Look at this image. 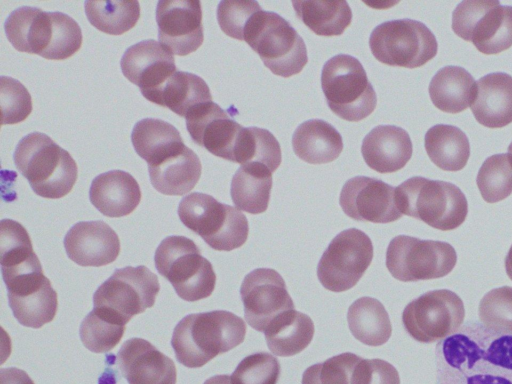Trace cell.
Here are the masks:
<instances>
[{"mask_svg": "<svg viewBox=\"0 0 512 384\" xmlns=\"http://www.w3.org/2000/svg\"><path fill=\"white\" fill-rule=\"evenodd\" d=\"M125 325L93 308L81 322L79 334L83 345L94 353H106L117 346L123 337Z\"/></svg>", "mask_w": 512, "mask_h": 384, "instance_id": "ab89813d", "label": "cell"}, {"mask_svg": "<svg viewBox=\"0 0 512 384\" xmlns=\"http://www.w3.org/2000/svg\"><path fill=\"white\" fill-rule=\"evenodd\" d=\"M396 202L402 214L442 231L456 229L468 214V202L459 187L421 176L411 177L396 188Z\"/></svg>", "mask_w": 512, "mask_h": 384, "instance_id": "277c9868", "label": "cell"}, {"mask_svg": "<svg viewBox=\"0 0 512 384\" xmlns=\"http://www.w3.org/2000/svg\"><path fill=\"white\" fill-rule=\"evenodd\" d=\"M452 30L483 54H498L512 46V6L498 0L460 2L452 13Z\"/></svg>", "mask_w": 512, "mask_h": 384, "instance_id": "8fae6325", "label": "cell"}, {"mask_svg": "<svg viewBox=\"0 0 512 384\" xmlns=\"http://www.w3.org/2000/svg\"><path fill=\"white\" fill-rule=\"evenodd\" d=\"M120 67L147 100L177 71L172 53L152 39L130 46L121 58Z\"/></svg>", "mask_w": 512, "mask_h": 384, "instance_id": "ffe728a7", "label": "cell"}, {"mask_svg": "<svg viewBox=\"0 0 512 384\" xmlns=\"http://www.w3.org/2000/svg\"><path fill=\"white\" fill-rule=\"evenodd\" d=\"M84 7L90 24L110 35L127 32L140 18L138 1H85Z\"/></svg>", "mask_w": 512, "mask_h": 384, "instance_id": "8d00e7d4", "label": "cell"}, {"mask_svg": "<svg viewBox=\"0 0 512 384\" xmlns=\"http://www.w3.org/2000/svg\"><path fill=\"white\" fill-rule=\"evenodd\" d=\"M131 142L148 166L160 163L185 147L179 131L172 124L155 118L138 121L133 127Z\"/></svg>", "mask_w": 512, "mask_h": 384, "instance_id": "f1b7e54d", "label": "cell"}, {"mask_svg": "<svg viewBox=\"0 0 512 384\" xmlns=\"http://www.w3.org/2000/svg\"><path fill=\"white\" fill-rule=\"evenodd\" d=\"M272 189V172L263 164L241 165L232 177L230 195L236 208L250 214L267 210Z\"/></svg>", "mask_w": 512, "mask_h": 384, "instance_id": "1f68e13d", "label": "cell"}, {"mask_svg": "<svg viewBox=\"0 0 512 384\" xmlns=\"http://www.w3.org/2000/svg\"><path fill=\"white\" fill-rule=\"evenodd\" d=\"M148 101L185 117L197 105L212 101V95L201 77L177 70Z\"/></svg>", "mask_w": 512, "mask_h": 384, "instance_id": "d6a6232c", "label": "cell"}, {"mask_svg": "<svg viewBox=\"0 0 512 384\" xmlns=\"http://www.w3.org/2000/svg\"><path fill=\"white\" fill-rule=\"evenodd\" d=\"M0 104L2 125L24 121L32 112V98L26 87L18 80L0 77Z\"/></svg>", "mask_w": 512, "mask_h": 384, "instance_id": "f6af8a7d", "label": "cell"}, {"mask_svg": "<svg viewBox=\"0 0 512 384\" xmlns=\"http://www.w3.org/2000/svg\"><path fill=\"white\" fill-rule=\"evenodd\" d=\"M456 262V251L449 243L408 235L394 237L386 251L388 271L402 282L444 277L454 269Z\"/></svg>", "mask_w": 512, "mask_h": 384, "instance_id": "7c38bea8", "label": "cell"}, {"mask_svg": "<svg viewBox=\"0 0 512 384\" xmlns=\"http://www.w3.org/2000/svg\"><path fill=\"white\" fill-rule=\"evenodd\" d=\"M82 45V32L78 23L62 12H53V35L43 58L64 60L75 54Z\"/></svg>", "mask_w": 512, "mask_h": 384, "instance_id": "ee69618b", "label": "cell"}, {"mask_svg": "<svg viewBox=\"0 0 512 384\" xmlns=\"http://www.w3.org/2000/svg\"><path fill=\"white\" fill-rule=\"evenodd\" d=\"M413 146L409 134L395 125L374 127L363 139L361 153L368 167L379 173H393L410 160Z\"/></svg>", "mask_w": 512, "mask_h": 384, "instance_id": "603a6c76", "label": "cell"}, {"mask_svg": "<svg viewBox=\"0 0 512 384\" xmlns=\"http://www.w3.org/2000/svg\"><path fill=\"white\" fill-rule=\"evenodd\" d=\"M180 221L218 251L240 248L247 240L249 224L237 208L217 201L213 196L193 192L178 206Z\"/></svg>", "mask_w": 512, "mask_h": 384, "instance_id": "8992f818", "label": "cell"}, {"mask_svg": "<svg viewBox=\"0 0 512 384\" xmlns=\"http://www.w3.org/2000/svg\"><path fill=\"white\" fill-rule=\"evenodd\" d=\"M203 384H232L230 375H215L208 378Z\"/></svg>", "mask_w": 512, "mask_h": 384, "instance_id": "681fc988", "label": "cell"}, {"mask_svg": "<svg viewBox=\"0 0 512 384\" xmlns=\"http://www.w3.org/2000/svg\"><path fill=\"white\" fill-rule=\"evenodd\" d=\"M373 259V244L363 231L346 229L337 234L322 254L317 277L324 288L343 292L353 288Z\"/></svg>", "mask_w": 512, "mask_h": 384, "instance_id": "5bb4252c", "label": "cell"}, {"mask_svg": "<svg viewBox=\"0 0 512 384\" xmlns=\"http://www.w3.org/2000/svg\"><path fill=\"white\" fill-rule=\"evenodd\" d=\"M470 108L485 127L502 128L512 123V76L493 72L481 77Z\"/></svg>", "mask_w": 512, "mask_h": 384, "instance_id": "d4e9b609", "label": "cell"}, {"mask_svg": "<svg viewBox=\"0 0 512 384\" xmlns=\"http://www.w3.org/2000/svg\"><path fill=\"white\" fill-rule=\"evenodd\" d=\"M159 290L157 275L144 265L115 269L94 292V309L126 325L155 304Z\"/></svg>", "mask_w": 512, "mask_h": 384, "instance_id": "9c48e42d", "label": "cell"}, {"mask_svg": "<svg viewBox=\"0 0 512 384\" xmlns=\"http://www.w3.org/2000/svg\"><path fill=\"white\" fill-rule=\"evenodd\" d=\"M202 166L197 154L187 146L154 166H148L154 189L165 195L190 192L200 179Z\"/></svg>", "mask_w": 512, "mask_h": 384, "instance_id": "4316f807", "label": "cell"}, {"mask_svg": "<svg viewBox=\"0 0 512 384\" xmlns=\"http://www.w3.org/2000/svg\"><path fill=\"white\" fill-rule=\"evenodd\" d=\"M281 147L275 136L258 127H244L235 154V163H259L273 173L281 164Z\"/></svg>", "mask_w": 512, "mask_h": 384, "instance_id": "74e56055", "label": "cell"}, {"mask_svg": "<svg viewBox=\"0 0 512 384\" xmlns=\"http://www.w3.org/2000/svg\"><path fill=\"white\" fill-rule=\"evenodd\" d=\"M4 30L17 51L43 57L52 40L53 12L37 7H19L7 17Z\"/></svg>", "mask_w": 512, "mask_h": 384, "instance_id": "484cf974", "label": "cell"}, {"mask_svg": "<svg viewBox=\"0 0 512 384\" xmlns=\"http://www.w3.org/2000/svg\"><path fill=\"white\" fill-rule=\"evenodd\" d=\"M240 296L246 322L259 332H265L281 313L294 309L282 276L271 268L248 273L242 281Z\"/></svg>", "mask_w": 512, "mask_h": 384, "instance_id": "2e32d148", "label": "cell"}, {"mask_svg": "<svg viewBox=\"0 0 512 384\" xmlns=\"http://www.w3.org/2000/svg\"><path fill=\"white\" fill-rule=\"evenodd\" d=\"M478 315L490 330L512 335V287L502 286L486 293L480 301Z\"/></svg>", "mask_w": 512, "mask_h": 384, "instance_id": "60d3db41", "label": "cell"}, {"mask_svg": "<svg viewBox=\"0 0 512 384\" xmlns=\"http://www.w3.org/2000/svg\"><path fill=\"white\" fill-rule=\"evenodd\" d=\"M117 365L128 384H176L173 360L142 338H131L122 344Z\"/></svg>", "mask_w": 512, "mask_h": 384, "instance_id": "44dd1931", "label": "cell"}, {"mask_svg": "<svg viewBox=\"0 0 512 384\" xmlns=\"http://www.w3.org/2000/svg\"><path fill=\"white\" fill-rule=\"evenodd\" d=\"M67 256L76 264L100 267L115 261L120 253L117 233L104 221H81L64 237Z\"/></svg>", "mask_w": 512, "mask_h": 384, "instance_id": "7402d4cb", "label": "cell"}, {"mask_svg": "<svg viewBox=\"0 0 512 384\" xmlns=\"http://www.w3.org/2000/svg\"><path fill=\"white\" fill-rule=\"evenodd\" d=\"M350 332L368 346L385 344L392 333V325L384 305L372 297L355 300L347 312Z\"/></svg>", "mask_w": 512, "mask_h": 384, "instance_id": "e575fe53", "label": "cell"}, {"mask_svg": "<svg viewBox=\"0 0 512 384\" xmlns=\"http://www.w3.org/2000/svg\"><path fill=\"white\" fill-rule=\"evenodd\" d=\"M361 357L345 352L308 367L302 384H352V377Z\"/></svg>", "mask_w": 512, "mask_h": 384, "instance_id": "b9f144b4", "label": "cell"}, {"mask_svg": "<svg viewBox=\"0 0 512 384\" xmlns=\"http://www.w3.org/2000/svg\"><path fill=\"white\" fill-rule=\"evenodd\" d=\"M436 384H512V335L467 322L438 341Z\"/></svg>", "mask_w": 512, "mask_h": 384, "instance_id": "6da1fadb", "label": "cell"}, {"mask_svg": "<svg viewBox=\"0 0 512 384\" xmlns=\"http://www.w3.org/2000/svg\"><path fill=\"white\" fill-rule=\"evenodd\" d=\"M89 198L92 205L104 216L117 218L136 209L141 200V190L130 173L111 170L92 180Z\"/></svg>", "mask_w": 512, "mask_h": 384, "instance_id": "cb8c5ba5", "label": "cell"}, {"mask_svg": "<svg viewBox=\"0 0 512 384\" xmlns=\"http://www.w3.org/2000/svg\"><path fill=\"white\" fill-rule=\"evenodd\" d=\"M352 384H400L396 368L382 359H361L352 377Z\"/></svg>", "mask_w": 512, "mask_h": 384, "instance_id": "7dc6e473", "label": "cell"}, {"mask_svg": "<svg viewBox=\"0 0 512 384\" xmlns=\"http://www.w3.org/2000/svg\"><path fill=\"white\" fill-rule=\"evenodd\" d=\"M0 383L1 384H34V381L29 375L15 367L1 368L0 369Z\"/></svg>", "mask_w": 512, "mask_h": 384, "instance_id": "c3c4849f", "label": "cell"}, {"mask_svg": "<svg viewBox=\"0 0 512 384\" xmlns=\"http://www.w3.org/2000/svg\"><path fill=\"white\" fill-rule=\"evenodd\" d=\"M476 184L488 203L504 200L512 193V158L506 154L488 157L480 167Z\"/></svg>", "mask_w": 512, "mask_h": 384, "instance_id": "f35d334b", "label": "cell"}, {"mask_svg": "<svg viewBox=\"0 0 512 384\" xmlns=\"http://www.w3.org/2000/svg\"><path fill=\"white\" fill-rule=\"evenodd\" d=\"M158 39L172 54L186 56L203 43L201 2L160 0L156 6Z\"/></svg>", "mask_w": 512, "mask_h": 384, "instance_id": "ac0fdd59", "label": "cell"}, {"mask_svg": "<svg viewBox=\"0 0 512 384\" xmlns=\"http://www.w3.org/2000/svg\"><path fill=\"white\" fill-rule=\"evenodd\" d=\"M462 299L448 289L431 290L412 300L402 312L405 331L416 341L433 343L455 333L462 325Z\"/></svg>", "mask_w": 512, "mask_h": 384, "instance_id": "4fadbf2b", "label": "cell"}, {"mask_svg": "<svg viewBox=\"0 0 512 384\" xmlns=\"http://www.w3.org/2000/svg\"><path fill=\"white\" fill-rule=\"evenodd\" d=\"M424 146L430 160L445 171L463 169L470 157L466 134L458 127L437 124L425 134Z\"/></svg>", "mask_w": 512, "mask_h": 384, "instance_id": "836d02e7", "label": "cell"}, {"mask_svg": "<svg viewBox=\"0 0 512 384\" xmlns=\"http://www.w3.org/2000/svg\"><path fill=\"white\" fill-rule=\"evenodd\" d=\"M185 119L187 131L197 145L217 157L234 162L244 127L227 111L209 101L191 109Z\"/></svg>", "mask_w": 512, "mask_h": 384, "instance_id": "d6986e66", "label": "cell"}, {"mask_svg": "<svg viewBox=\"0 0 512 384\" xmlns=\"http://www.w3.org/2000/svg\"><path fill=\"white\" fill-rule=\"evenodd\" d=\"M373 56L383 64L414 69L433 59L438 43L432 31L413 19H396L376 26L369 37Z\"/></svg>", "mask_w": 512, "mask_h": 384, "instance_id": "30bf717a", "label": "cell"}, {"mask_svg": "<svg viewBox=\"0 0 512 384\" xmlns=\"http://www.w3.org/2000/svg\"><path fill=\"white\" fill-rule=\"evenodd\" d=\"M8 302L16 320L23 326L40 328L57 312V293L44 275L41 264L2 274Z\"/></svg>", "mask_w": 512, "mask_h": 384, "instance_id": "9a60e30c", "label": "cell"}, {"mask_svg": "<svg viewBox=\"0 0 512 384\" xmlns=\"http://www.w3.org/2000/svg\"><path fill=\"white\" fill-rule=\"evenodd\" d=\"M505 269L508 277L512 280V245L505 257Z\"/></svg>", "mask_w": 512, "mask_h": 384, "instance_id": "f907efd6", "label": "cell"}, {"mask_svg": "<svg viewBox=\"0 0 512 384\" xmlns=\"http://www.w3.org/2000/svg\"><path fill=\"white\" fill-rule=\"evenodd\" d=\"M159 274L173 286L177 295L189 302L209 297L214 291L216 274L199 247L184 236H168L154 256Z\"/></svg>", "mask_w": 512, "mask_h": 384, "instance_id": "52a82bcc", "label": "cell"}, {"mask_svg": "<svg viewBox=\"0 0 512 384\" xmlns=\"http://www.w3.org/2000/svg\"><path fill=\"white\" fill-rule=\"evenodd\" d=\"M508 154L511 156L512 158V142L510 143V145L508 146Z\"/></svg>", "mask_w": 512, "mask_h": 384, "instance_id": "816d5d0a", "label": "cell"}, {"mask_svg": "<svg viewBox=\"0 0 512 384\" xmlns=\"http://www.w3.org/2000/svg\"><path fill=\"white\" fill-rule=\"evenodd\" d=\"M292 4L297 18L319 36H339L352 21L351 8L344 0H298Z\"/></svg>", "mask_w": 512, "mask_h": 384, "instance_id": "d590c367", "label": "cell"}, {"mask_svg": "<svg viewBox=\"0 0 512 384\" xmlns=\"http://www.w3.org/2000/svg\"><path fill=\"white\" fill-rule=\"evenodd\" d=\"M244 320L226 310L189 314L175 326L171 345L177 361L200 368L244 341Z\"/></svg>", "mask_w": 512, "mask_h": 384, "instance_id": "7a4b0ae2", "label": "cell"}, {"mask_svg": "<svg viewBox=\"0 0 512 384\" xmlns=\"http://www.w3.org/2000/svg\"><path fill=\"white\" fill-rule=\"evenodd\" d=\"M321 87L330 110L344 120H363L376 108V92L361 62L351 55L338 54L326 61Z\"/></svg>", "mask_w": 512, "mask_h": 384, "instance_id": "ba28073f", "label": "cell"}, {"mask_svg": "<svg viewBox=\"0 0 512 384\" xmlns=\"http://www.w3.org/2000/svg\"><path fill=\"white\" fill-rule=\"evenodd\" d=\"M262 10L257 1H220L217 21L221 30L229 37L244 41V32L255 13Z\"/></svg>", "mask_w": 512, "mask_h": 384, "instance_id": "bcb514c9", "label": "cell"}, {"mask_svg": "<svg viewBox=\"0 0 512 384\" xmlns=\"http://www.w3.org/2000/svg\"><path fill=\"white\" fill-rule=\"evenodd\" d=\"M280 373L276 357L257 352L242 359L230 377L232 384H277Z\"/></svg>", "mask_w": 512, "mask_h": 384, "instance_id": "7bdbcfd3", "label": "cell"}, {"mask_svg": "<svg viewBox=\"0 0 512 384\" xmlns=\"http://www.w3.org/2000/svg\"><path fill=\"white\" fill-rule=\"evenodd\" d=\"M339 204L347 216L357 221L390 223L402 216L396 202V188L366 176L345 182Z\"/></svg>", "mask_w": 512, "mask_h": 384, "instance_id": "e0dca14e", "label": "cell"}, {"mask_svg": "<svg viewBox=\"0 0 512 384\" xmlns=\"http://www.w3.org/2000/svg\"><path fill=\"white\" fill-rule=\"evenodd\" d=\"M314 330V323L308 315L291 309L278 315L264 334L267 346L273 354L289 357L308 347Z\"/></svg>", "mask_w": 512, "mask_h": 384, "instance_id": "4dcf8cb0", "label": "cell"}, {"mask_svg": "<svg viewBox=\"0 0 512 384\" xmlns=\"http://www.w3.org/2000/svg\"><path fill=\"white\" fill-rule=\"evenodd\" d=\"M13 160L32 190L43 198L66 196L77 180L75 160L44 133L24 136L15 148Z\"/></svg>", "mask_w": 512, "mask_h": 384, "instance_id": "3957f363", "label": "cell"}, {"mask_svg": "<svg viewBox=\"0 0 512 384\" xmlns=\"http://www.w3.org/2000/svg\"><path fill=\"white\" fill-rule=\"evenodd\" d=\"M244 41L275 75L288 78L308 62L305 42L291 24L272 11H258L244 32Z\"/></svg>", "mask_w": 512, "mask_h": 384, "instance_id": "5b68a950", "label": "cell"}, {"mask_svg": "<svg viewBox=\"0 0 512 384\" xmlns=\"http://www.w3.org/2000/svg\"><path fill=\"white\" fill-rule=\"evenodd\" d=\"M428 89L436 108L447 113H459L471 106L476 82L464 68L449 65L432 77Z\"/></svg>", "mask_w": 512, "mask_h": 384, "instance_id": "f546056e", "label": "cell"}, {"mask_svg": "<svg viewBox=\"0 0 512 384\" xmlns=\"http://www.w3.org/2000/svg\"><path fill=\"white\" fill-rule=\"evenodd\" d=\"M294 153L309 164H325L336 160L343 150L340 133L328 122L310 119L293 133Z\"/></svg>", "mask_w": 512, "mask_h": 384, "instance_id": "83f0119b", "label": "cell"}]
</instances>
